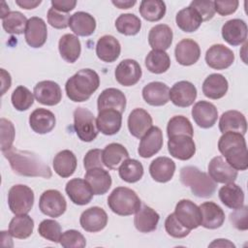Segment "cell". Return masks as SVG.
Instances as JSON below:
<instances>
[{
	"label": "cell",
	"instance_id": "obj_36",
	"mask_svg": "<svg viewBox=\"0 0 248 248\" xmlns=\"http://www.w3.org/2000/svg\"><path fill=\"white\" fill-rule=\"evenodd\" d=\"M128 158V150L122 144L117 142L108 144L102 152L103 164L109 170L118 169L119 166Z\"/></svg>",
	"mask_w": 248,
	"mask_h": 248
},
{
	"label": "cell",
	"instance_id": "obj_42",
	"mask_svg": "<svg viewBox=\"0 0 248 248\" xmlns=\"http://www.w3.org/2000/svg\"><path fill=\"white\" fill-rule=\"evenodd\" d=\"M34 230V220L27 214L16 215L9 224V232L13 237L25 239L29 237Z\"/></svg>",
	"mask_w": 248,
	"mask_h": 248
},
{
	"label": "cell",
	"instance_id": "obj_18",
	"mask_svg": "<svg viewBox=\"0 0 248 248\" xmlns=\"http://www.w3.org/2000/svg\"><path fill=\"white\" fill-rule=\"evenodd\" d=\"M163 146V133L157 126H152L141 138L138 153L142 158H150L158 153Z\"/></svg>",
	"mask_w": 248,
	"mask_h": 248
},
{
	"label": "cell",
	"instance_id": "obj_22",
	"mask_svg": "<svg viewBox=\"0 0 248 248\" xmlns=\"http://www.w3.org/2000/svg\"><path fill=\"white\" fill-rule=\"evenodd\" d=\"M65 191L70 200L78 205H85L89 203L93 198V193L88 183L85 179L81 178H73L68 181Z\"/></svg>",
	"mask_w": 248,
	"mask_h": 248
},
{
	"label": "cell",
	"instance_id": "obj_41",
	"mask_svg": "<svg viewBox=\"0 0 248 248\" xmlns=\"http://www.w3.org/2000/svg\"><path fill=\"white\" fill-rule=\"evenodd\" d=\"M175 22L178 28L183 32L191 33L199 29L202 22V18L194 8L189 6L176 14Z\"/></svg>",
	"mask_w": 248,
	"mask_h": 248
},
{
	"label": "cell",
	"instance_id": "obj_62",
	"mask_svg": "<svg viewBox=\"0 0 248 248\" xmlns=\"http://www.w3.org/2000/svg\"><path fill=\"white\" fill-rule=\"evenodd\" d=\"M209 247H233L234 248L235 245L228 239L219 238V239H215L213 242H211L209 244Z\"/></svg>",
	"mask_w": 248,
	"mask_h": 248
},
{
	"label": "cell",
	"instance_id": "obj_29",
	"mask_svg": "<svg viewBox=\"0 0 248 248\" xmlns=\"http://www.w3.org/2000/svg\"><path fill=\"white\" fill-rule=\"evenodd\" d=\"M98 111L106 108H113L123 113L126 108V97L117 88H107L102 91L97 100Z\"/></svg>",
	"mask_w": 248,
	"mask_h": 248
},
{
	"label": "cell",
	"instance_id": "obj_58",
	"mask_svg": "<svg viewBox=\"0 0 248 248\" xmlns=\"http://www.w3.org/2000/svg\"><path fill=\"white\" fill-rule=\"evenodd\" d=\"M214 10L220 16H229L233 14L237 8L239 2L237 0H223V1H213Z\"/></svg>",
	"mask_w": 248,
	"mask_h": 248
},
{
	"label": "cell",
	"instance_id": "obj_24",
	"mask_svg": "<svg viewBox=\"0 0 248 248\" xmlns=\"http://www.w3.org/2000/svg\"><path fill=\"white\" fill-rule=\"evenodd\" d=\"M93 195H104L111 186V176L108 170L103 168H94L86 171L84 175Z\"/></svg>",
	"mask_w": 248,
	"mask_h": 248
},
{
	"label": "cell",
	"instance_id": "obj_19",
	"mask_svg": "<svg viewBox=\"0 0 248 248\" xmlns=\"http://www.w3.org/2000/svg\"><path fill=\"white\" fill-rule=\"evenodd\" d=\"M81 228L88 232H97L105 229L108 224L106 211L99 206H92L84 210L79 218Z\"/></svg>",
	"mask_w": 248,
	"mask_h": 248
},
{
	"label": "cell",
	"instance_id": "obj_48",
	"mask_svg": "<svg viewBox=\"0 0 248 248\" xmlns=\"http://www.w3.org/2000/svg\"><path fill=\"white\" fill-rule=\"evenodd\" d=\"M167 135L169 138L178 135H186L193 137L194 129L190 120L183 115H175L171 117L167 126Z\"/></svg>",
	"mask_w": 248,
	"mask_h": 248
},
{
	"label": "cell",
	"instance_id": "obj_2",
	"mask_svg": "<svg viewBox=\"0 0 248 248\" xmlns=\"http://www.w3.org/2000/svg\"><path fill=\"white\" fill-rule=\"evenodd\" d=\"M218 149L236 170H245L248 168L247 145L243 135L236 132L224 133L219 139Z\"/></svg>",
	"mask_w": 248,
	"mask_h": 248
},
{
	"label": "cell",
	"instance_id": "obj_54",
	"mask_svg": "<svg viewBox=\"0 0 248 248\" xmlns=\"http://www.w3.org/2000/svg\"><path fill=\"white\" fill-rule=\"evenodd\" d=\"M70 15L50 8L47 12V22L56 29H65L69 26Z\"/></svg>",
	"mask_w": 248,
	"mask_h": 248
},
{
	"label": "cell",
	"instance_id": "obj_59",
	"mask_svg": "<svg viewBox=\"0 0 248 248\" xmlns=\"http://www.w3.org/2000/svg\"><path fill=\"white\" fill-rule=\"evenodd\" d=\"M77 5V1L75 0H52L51 7L55 10L68 14L73 11Z\"/></svg>",
	"mask_w": 248,
	"mask_h": 248
},
{
	"label": "cell",
	"instance_id": "obj_63",
	"mask_svg": "<svg viewBox=\"0 0 248 248\" xmlns=\"http://www.w3.org/2000/svg\"><path fill=\"white\" fill-rule=\"evenodd\" d=\"M137 3L136 0H126V1H122V0H116V1H112V4L114 6H116L119 9H129L132 8L135 4Z\"/></svg>",
	"mask_w": 248,
	"mask_h": 248
},
{
	"label": "cell",
	"instance_id": "obj_11",
	"mask_svg": "<svg viewBox=\"0 0 248 248\" xmlns=\"http://www.w3.org/2000/svg\"><path fill=\"white\" fill-rule=\"evenodd\" d=\"M168 150L170 154L178 160H189L196 153V144L193 137L178 135L169 138Z\"/></svg>",
	"mask_w": 248,
	"mask_h": 248
},
{
	"label": "cell",
	"instance_id": "obj_52",
	"mask_svg": "<svg viewBox=\"0 0 248 248\" xmlns=\"http://www.w3.org/2000/svg\"><path fill=\"white\" fill-rule=\"evenodd\" d=\"M1 150L6 151L13 147V142L15 140V126L12 121L1 118Z\"/></svg>",
	"mask_w": 248,
	"mask_h": 248
},
{
	"label": "cell",
	"instance_id": "obj_16",
	"mask_svg": "<svg viewBox=\"0 0 248 248\" xmlns=\"http://www.w3.org/2000/svg\"><path fill=\"white\" fill-rule=\"evenodd\" d=\"M192 117L199 127L208 129L213 127L216 123L218 110L212 103L207 101H199L192 108Z\"/></svg>",
	"mask_w": 248,
	"mask_h": 248
},
{
	"label": "cell",
	"instance_id": "obj_57",
	"mask_svg": "<svg viewBox=\"0 0 248 248\" xmlns=\"http://www.w3.org/2000/svg\"><path fill=\"white\" fill-rule=\"evenodd\" d=\"M103 150L95 148L89 150L83 159V166L86 170L94 168H103V159H102Z\"/></svg>",
	"mask_w": 248,
	"mask_h": 248
},
{
	"label": "cell",
	"instance_id": "obj_34",
	"mask_svg": "<svg viewBox=\"0 0 248 248\" xmlns=\"http://www.w3.org/2000/svg\"><path fill=\"white\" fill-rule=\"evenodd\" d=\"M69 26L76 35L87 37L94 33L96 29V20L93 16L88 13L77 12L71 16Z\"/></svg>",
	"mask_w": 248,
	"mask_h": 248
},
{
	"label": "cell",
	"instance_id": "obj_6",
	"mask_svg": "<svg viewBox=\"0 0 248 248\" xmlns=\"http://www.w3.org/2000/svg\"><path fill=\"white\" fill-rule=\"evenodd\" d=\"M74 128L78 139L85 142L94 140L99 133L93 113L82 107L74 110Z\"/></svg>",
	"mask_w": 248,
	"mask_h": 248
},
{
	"label": "cell",
	"instance_id": "obj_43",
	"mask_svg": "<svg viewBox=\"0 0 248 248\" xmlns=\"http://www.w3.org/2000/svg\"><path fill=\"white\" fill-rule=\"evenodd\" d=\"M170 58L164 50H154L148 52L145 57V67L150 73L163 74L169 70Z\"/></svg>",
	"mask_w": 248,
	"mask_h": 248
},
{
	"label": "cell",
	"instance_id": "obj_5",
	"mask_svg": "<svg viewBox=\"0 0 248 248\" xmlns=\"http://www.w3.org/2000/svg\"><path fill=\"white\" fill-rule=\"evenodd\" d=\"M108 205L111 211L120 216L136 213L141 206L137 193L127 187H116L108 198Z\"/></svg>",
	"mask_w": 248,
	"mask_h": 248
},
{
	"label": "cell",
	"instance_id": "obj_45",
	"mask_svg": "<svg viewBox=\"0 0 248 248\" xmlns=\"http://www.w3.org/2000/svg\"><path fill=\"white\" fill-rule=\"evenodd\" d=\"M118 173L122 180L128 183H135L143 175V166L136 159H126L118 168Z\"/></svg>",
	"mask_w": 248,
	"mask_h": 248
},
{
	"label": "cell",
	"instance_id": "obj_40",
	"mask_svg": "<svg viewBox=\"0 0 248 248\" xmlns=\"http://www.w3.org/2000/svg\"><path fill=\"white\" fill-rule=\"evenodd\" d=\"M77 157L71 150L65 149L58 152L53 159L54 171L61 177L71 176L77 169Z\"/></svg>",
	"mask_w": 248,
	"mask_h": 248
},
{
	"label": "cell",
	"instance_id": "obj_47",
	"mask_svg": "<svg viewBox=\"0 0 248 248\" xmlns=\"http://www.w3.org/2000/svg\"><path fill=\"white\" fill-rule=\"evenodd\" d=\"M26 16L20 12H10L5 17L2 18V25L4 30L9 34L19 35L25 32L27 25Z\"/></svg>",
	"mask_w": 248,
	"mask_h": 248
},
{
	"label": "cell",
	"instance_id": "obj_33",
	"mask_svg": "<svg viewBox=\"0 0 248 248\" xmlns=\"http://www.w3.org/2000/svg\"><path fill=\"white\" fill-rule=\"evenodd\" d=\"M172 30L167 24L153 26L148 34L149 46L154 50H166L172 43Z\"/></svg>",
	"mask_w": 248,
	"mask_h": 248
},
{
	"label": "cell",
	"instance_id": "obj_17",
	"mask_svg": "<svg viewBox=\"0 0 248 248\" xmlns=\"http://www.w3.org/2000/svg\"><path fill=\"white\" fill-rule=\"evenodd\" d=\"M24 35L26 43L31 47L43 46L47 38V28L45 20L38 16L30 17L27 21Z\"/></svg>",
	"mask_w": 248,
	"mask_h": 248
},
{
	"label": "cell",
	"instance_id": "obj_56",
	"mask_svg": "<svg viewBox=\"0 0 248 248\" xmlns=\"http://www.w3.org/2000/svg\"><path fill=\"white\" fill-rule=\"evenodd\" d=\"M248 210L247 206L243 205L237 209H234L233 212L230 214V221L234 228L240 231H246L248 229Z\"/></svg>",
	"mask_w": 248,
	"mask_h": 248
},
{
	"label": "cell",
	"instance_id": "obj_27",
	"mask_svg": "<svg viewBox=\"0 0 248 248\" xmlns=\"http://www.w3.org/2000/svg\"><path fill=\"white\" fill-rule=\"evenodd\" d=\"M121 46L116 38L111 35L102 36L96 45V54L104 62H114L120 55Z\"/></svg>",
	"mask_w": 248,
	"mask_h": 248
},
{
	"label": "cell",
	"instance_id": "obj_4",
	"mask_svg": "<svg viewBox=\"0 0 248 248\" xmlns=\"http://www.w3.org/2000/svg\"><path fill=\"white\" fill-rule=\"evenodd\" d=\"M180 181L199 198L211 197L217 187V183L207 173L194 166H186L180 170Z\"/></svg>",
	"mask_w": 248,
	"mask_h": 248
},
{
	"label": "cell",
	"instance_id": "obj_38",
	"mask_svg": "<svg viewBox=\"0 0 248 248\" xmlns=\"http://www.w3.org/2000/svg\"><path fill=\"white\" fill-rule=\"evenodd\" d=\"M219 199L223 204L232 209H237L244 204V193L234 182L227 183L219 190Z\"/></svg>",
	"mask_w": 248,
	"mask_h": 248
},
{
	"label": "cell",
	"instance_id": "obj_3",
	"mask_svg": "<svg viewBox=\"0 0 248 248\" xmlns=\"http://www.w3.org/2000/svg\"><path fill=\"white\" fill-rule=\"evenodd\" d=\"M100 85L99 75L91 69H81L72 76L65 84L68 98L73 102L87 101Z\"/></svg>",
	"mask_w": 248,
	"mask_h": 248
},
{
	"label": "cell",
	"instance_id": "obj_51",
	"mask_svg": "<svg viewBox=\"0 0 248 248\" xmlns=\"http://www.w3.org/2000/svg\"><path fill=\"white\" fill-rule=\"evenodd\" d=\"M59 243L65 248H83L86 245V240L78 231L68 230L62 233Z\"/></svg>",
	"mask_w": 248,
	"mask_h": 248
},
{
	"label": "cell",
	"instance_id": "obj_53",
	"mask_svg": "<svg viewBox=\"0 0 248 248\" xmlns=\"http://www.w3.org/2000/svg\"><path fill=\"white\" fill-rule=\"evenodd\" d=\"M165 229L169 235L175 238H183L190 233V230L183 227L176 219L174 213L168 215L165 221Z\"/></svg>",
	"mask_w": 248,
	"mask_h": 248
},
{
	"label": "cell",
	"instance_id": "obj_28",
	"mask_svg": "<svg viewBox=\"0 0 248 248\" xmlns=\"http://www.w3.org/2000/svg\"><path fill=\"white\" fill-rule=\"evenodd\" d=\"M56 119L53 112L46 108H36L29 116V125L37 134H46L55 127Z\"/></svg>",
	"mask_w": 248,
	"mask_h": 248
},
{
	"label": "cell",
	"instance_id": "obj_30",
	"mask_svg": "<svg viewBox=\"0 0 248 248\" xmlns=\"http://www.w3.org/2000/svg\"><path fill=\"white\" fill-rule=\"evenodd\" d=\"M202 213V225L205 229L214 230L220 228L225 221L223 209L213 202H205L200 206Z\"/></svg>",
	"mask_w": 248,
	"mask_h": 248
},
{
	"label": "cell",
	"instance_id": "obj_26",
	"mask_svg": "<svg viewBox=\"0 0 248 248\" xmlns=\"http://www.w3.org/2000/svg\"><path fill=\"white\" fill-rule=\"evenodd\" d=\"M151 127L152 117L145 109L137 108L129 114L128 129L135 138L141 139Z\"/></svg>",
	"mask_w": 248,
	"mask_h": 248
},
{
	"label": "cell",
	"instance_id": "obj_35",
	"mask_svg": "<svg viewBox=\"0 0 248 248\" xmlns=\"http://www.w3.org/2000/svg\"><path fill=\"white\" fill-rule=\"evenodd\" d=\"M229 88L227 78L221 74L209 75L202 83V92L205 97L218 100L223 98Z\"/></svg>",
	"mask_w": 248,
	"mask_h": 248
},
{
	"label": "cell",
	"instance_id": "obj_61",
	"mask_svg": "<svg viewBox=\"0 0 248 248\" xmlns=\"http://www.w3.org/2000/svg\"><path fill=\"white\" fill-rule=\"evenodd\" d=\"M41 0H16V4L25 10H31L41 4Z\"/></svg>",
	"mask_w": 248,
	"mask_h": 248
},
{
	"label": "cell",
	"instance_id": "obj_8",
	"mask_svg": "<svg viewBox=\"0 0 248 248\" xmlns=\"http://www.w3.org/2000/svg\"><path fill=\"white\" fill-rule=\"evenodd\" d=\"M174 215L179 223L190 231L202 225L201 209L190 200L179 201L175 205Z\"/></svg>",
	"mask_w": 248,
	"mask_h": 248
},
{
	"label": "cell",
	"instance_id": "obj_37",
	"mask_svg": "<svg viewBox=\"0 0 248 248\" xmlns=\"http://www.w3.org/2000/svg\"><path fill=\"white\" fill-rule=\"evenodd\" d=\"M160 216L150 206L142 205L136 212L134 225L140 232H150L156 230Z\"/></svg>",
	"mask_w": 248,
	"mask_h": 248
},
{
	"label": "cell",
	"instance_id": "obj_49",
	"mask_svg": "<svg viewBox=\"0 0 248 248\" xmlns=\"http://www.w3.org/2000/svg\"><path fill=\"white\" fill-rule=\"evenodd\" d=\"M11 101L14 108L18 111L27 110L34 103L33 93L25 86H17L12 93Z\"/></svg>",
	"mask_w": 248,
	"mask_h": 248
},
{
	"label": "cell",
	"instance_id": "obj_55",
	"mask_svg": "<svg viewBox=\"0 0 248 248\" xmlns=\"http://www.w3.org/2000/svg\"><path fill=\"white\" fill-rule=\"evenodd\" d=\"M190 7L194 8L202 16V21H207L214 16V3L213 1H201L195 0L190 3Z\"/></svg>",
	"mask_w": 248,
	"mask_h": 248
},
{
	"label": "cell",
	"instance_id": "obj_14",
	"mask_svg": "<svg viewBox=\"0 0 248 248\" xmlns=\"http://www.w3.org/2000/svg\"><path fill=\"white\" fill-rule=\"evenodd\" d=\"M141 68L134 59H124L114 71L115 79L123 86H132L139 82L141 78Z\"/></svg>",
	"mask_w": 248,
	"mask_h": 248
},
{
	"label": "cell",
	"instance_id": "obj_25",
	"mask_svg": "<svg viewBox=\"0 0 248 248\" xmlns=\"http://www.w3.org/2000/svg\"><path fill=\"white\" fill-rule=\"evenodd\" d=\"M142 98L150 106H164L170 101V88L164 82L152 81L143 87Z\"/></svg>",
	"mask_w": 248,
	"mask_h": 248
},
{
	"label": "cell",
	"instance_id": "obj_46",
	"mask_svg": "<svg viewBox=\"0 0 248 248\" xmlns=\"http://www.w3.org/2000/svg\"><path fill=\"white\" fill-rule=\"evenodd\" d=\"M115 27L120 34L134 36L140 32L141 21L134 14H122L116 18Z\"/></svg>",
	"mask_w": 248,
	"mask_h": 248
},
{
	"label": "cell",
	"instance_id": "obj_10",
	"mask_svg": "<svg viewBox=\"0 0 248 248\" xmlns=\"http://www.w3.org/2000/svg\"><path fill=\"white\" fill-rule=\"evenodd\" d=\"M234 54L232 49L222 44L211 46L205 53L206 64L215 70H225L232 65Z\"/></svg>",
	"mask_w": 248,
	"mask_h": 248
},
{
	"label": "cell",
	"instance_id": "obj_15",
	"mask_svg": "<svg viewBox=\"0 0 248 248\" xmlns=\"http://www.w3.org/2000/svg\"><path fill=\"white\" fill-rule=\"evenodd\" d=\"M35 99L45 106H55L62 99V91L58 83L52 80H43L38 82L33 91Z\"/></svg>",
	"mask_w": 248,
	"mask_h": 248
},
{
	"label": "cell",
	"instance_id": "obj_13",
	"mask_svg": "<svg viewBox=\"0 0 248 248\" xmlns=\"http://www.w3.org/2000/svg\"><path fill=\"white\" fill-rule=\"evenodd\" d=\"M208 174L216 183H232L237 177V170L223 157L216 156L208 164Z\"/></svg>",
	"mask_w": 248,
	"mask_h": 248
},
{
	"label": "cell",
	"instance_id": "obj_39",
	"mask_svg": "<svg viewBox=\"0 0 248 248\" xmlns=\"http://www.w3.org/2000/svg\"><path fill=\"white\" fill-rule=\"evenodd\" d=\"M58 49L66 62L74 63L78 59L81 51L79 39L74 34H65L59 40Z\"/></svg>",
	"mask_w": 248,
	"mask_h": 248
},
{
	"label": "cell",
	"instance_id": "obj_31",
	"mask_svg": "<svg viewBox=\"0 0 248 248\" xmlns=\"http://www.w3.org/2000/svg\"><path fill=\"white\" fill-rule=\"evenodd\" d=\"M219 129L223 134L226 132H236L244 136L247 132V121L240 111L228 110L220 117Z\"/></svg>",
	"mask_w": 248,
	"mask_h": 248
},
{
	"label": "cell",
	"instance_id": "obj_60",
	"mask_svg": "<svg viewBox=\"0 0 248 248\" xmlns=\"http://www.w3.org/2000/svg\"><path fill=\"white\" fill-rule=\"evenodd\" d=\"M11 76L8 72H6L4 69H1V84H2V90H1V94L4 95L5 92L10 88L11 86Z\"/></svg>",
	"mask_w": 248,
	"mask_h": 248
},
{
	"label": "cell",
	"instance_id": "obj_44",
	"mask_svg": "<svg viewBox=\"0 0 248 248\" xmlns=\"http://www.w3.org/2000/svg\"><path fill=\"white\" fill-rule=\"evenodd\" d=\"M140 16L147 21H159L165 16L166 4L161 0H143L139 8Z\"/></svg>",
	"mask_w": 248,
	"mask_h": 248
},
{
	"label": "cell",
	"instance_id": "obj_7",
	"mask_svg": "<svg viewBox=\"0 0 248 248\" xmlns=\"http://www.w3.org/2000/svg\"><path fill=\"white\" fill-rule=\"evenodd\" d=\"M8 204L15 215L27 214L34 204L33 190L23 184L14 185L8 193Z\"/></svg>",
	"mask_w": 248,
	"mask_h": 248
},
{
	"label": "cell",
	"instance_id": "obj_50",
	"mask_svg": "<svg viewBox=\"0 0 248 248\" xmlns=\"http://www.w3.org/2000/svg\"><path fill=\"white\" fill-rule=\"evenodd\" d=\"M38 232L42 237L52 242H59L62 235L61 226L57 221L52 219L43 220L39 225Z\"/></svg>",
	"mask_w": 248,
	"mask_h": 248
},
{
	"label": "cell",
	"instance_id": "obj_32",
	"mask_svg": "<svg viewBox=\"0 0 248 248\" xmlns=\"http://www.w3.org/2000/svg\"><path fill=\"white\" fill-rule=\"evenodd\" d=\"M175 171V163L169 157H158L154 159L149 166L151 177L160 183L170 181Z\"/></svg>",
	"mask_w": 248,
	"mask_h": 248
},
{
	"label": "cell",
	"instance_id": "obj_12",
	"mask_svg": "<svg viewBox=\"0 0 248 248\" xmlns=\"http://www.w3.org/2000/svg\"><path fill=\"white\" fill-rule=\"evenodd\" d=\"M197 98L196 86L187 80H181L172 85L170 90V99L179 108H187L194 104Z\"/></svg>",
	"mask_w": 248,
	"mask_h": 248
},
{
	"label": "cell",
	"instance_id": "obj_20",
	"mask_svg": "<svg viewBox=\"0 0 248 248\" xmlns=\"http://www.w3.org/2000/svg\"><path fill=\"white\" fill-rule=\"evenodd\" d=\"M96 124L99 132L112 136L119 132L122 124V113L113 108L102 109L98 112Z\"/></svg>",
	"mask_w": 248,
	"mask_h": 248
},
{
	"label": "cell",
	"instance_id": "obj_9",
	"mask_svg": "<svg viewBox=\"0 0 248 248\" xmlns=\"http://www.w3.org/2000/svg\"><path fill=\"white\" fill-rule=\"evenodd\" d=\"M39 208L45 215L56 218L66 211L67 202L64 196L59 191L49 189L41 195Z\"/></svg>",
	"mask_w": 248,
	"mask_h": 248
},
{
	"label": "cell",
	"instance_id": "obj_23",
	"mask_svg": "<svg viewBox=\"0 0 248 248\" xmlns=\"http://www.w3.org/2000/svg\"><path fill=\"white\" fill-rule=\"evenodd\" d=\"M176 61L182 66H191L198 62L201 56L199 44L192 39H183L175 46Z\"/></svg>",
	"mask_w": 248,
	"mask_h": 248
},
{
	"label": "cell",
	"instance_id": "obj_21",
	"mask_svg": "<svg viewBox=\"0 0 248 248\" xmlns=\"http://www.w3.org/2000/svg\"><path fill=\"white\" fill-rule=\"evenodd\" d=\"M222 37L231 46H239L246 42L247 24L240 18H232L222 26Z\"/></svg>",
	"mask_w": 248,
	"mask_h": 248
},
{
	"label": "cell",
	"instance_id": "obj_1",
	"mask_svg": "<svg viewBox=\"0 0 248 248\" xmlns=\"http://www.w3.org/2000/svg\"><path fill=\"white\" fill-rule=\"evenodd\" d=\"M5 158L9 161L14 172L21 176L50 178L51 170L42 158L34 152L19 150L15 147L3 151Z\"/></svg>",
	"mask_w": 248,
	"mask_h": 248
}]
</instances>
